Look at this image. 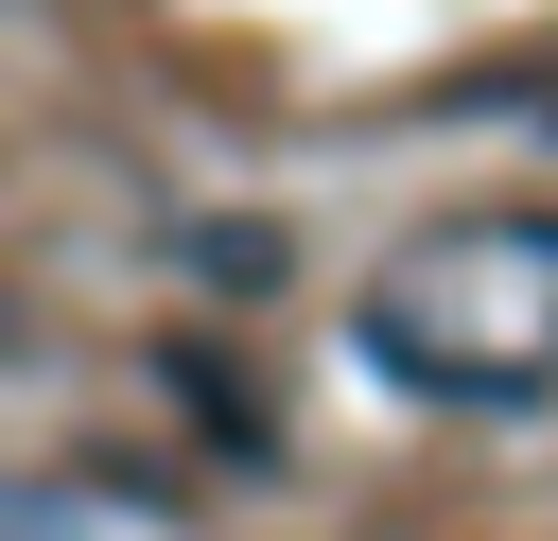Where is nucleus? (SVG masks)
I'll use <instances>...</instances> for the list:
<instances>
[{"mask_svg": "<svg viewBox=\"0 0 558 541\" xmlns=\"http://www.w3.org/2000/svg\"><path fill=\"white\" fill-rule=\"evenodd\" d=\"M349 349L401 401H453V419L558 401V209H453V227L384 244L366 297H349Z\"/></svg>", "mask_w": 558, "mask_h": 541, "instance_id": "f257e3e1", "label": "nucleus"}, {"mask_svg": "<svg viewBox=\"0 0 558 541\" xmlns=\"http://www.w3.org/2000/svg\"><path fill=\"white\" fill-rule=\"evenodd\" d=\"M157 384H174V419H192L209 454H244V471L279 454V401L244 384V349H209V332H174V349H157Z\"/></svg>", "mask_w": 558, "mask_h": 541, "instance_id": "f03ea898", "label": "nucleus"}, {"mask_svg": "<svg viewBox=\"0 0 558 541\" xmlns=\"http://www.w3.org/2000/svg\"><path fill=\"white\" fill-rule=\"evenodd\" d=\"M174 262H192V279H279V244H262V227H192Z\"/></svg>", "mask_w": 558, "mask_h": 541, "instance_id": "20e7f679", "label": "nucleus"}, {"mask_svg": "<svg viewBox=\"0 0 558 541\" xmlns=\"http://www.w3.org/2000/svg\"><path fill=\"white\" fill-rule=\"evenodd\" d=\"M0 541H105V524H87L70 489H17V471H0Z\"/></svg>", "mask_w": 558, "mask_h": 541, "instance_id": "7ed1b4c3", "label": "nucleus"}]
</instances>
